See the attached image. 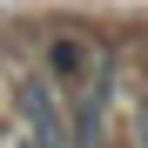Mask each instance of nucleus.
<instances>
[{
  "instance_id": "f257e3e1",
  "label": "nucleus",
  "mask_w": 148,
  "mask_h": 148,
  "mask_svg": "<svg viewBox=\"0 0 148 148\" xmlns=\"http://www.w3.org/2000/svg\"><path fill=\"white\" fill-rule=\"evenodd\" d=\"M14 114H20V128H27V148H74L67 94L47 81V74H20L14 81Z\"/></svg>"
}]
</instances>
